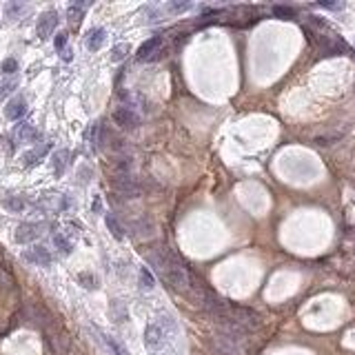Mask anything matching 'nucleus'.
<instances>
[{
  "label": "nucleus",
  "mask_w": 355,
  "mask_h": 355,
  "mask_svg": "<svg viewBox=\"0 0 355 355\" xmlns=\"http://www.w3.org/2000/svg\"><path fill=\"white\" fill-rule=\"evenodd\" d=\"M162 43L164 40L160 38V36H156V38L147 40V43L140 45V49H138V56L136 58L140 60V63H147V60H156L158 56L162 54Z\"/></svg>",
  "instance_id": "nucleus-7"
},
{
  "label": "nucleus",
  "mask_w": 355,
  "mask_h": 355,
  "mask_svg": "<svg viewBox=\"0 0 355 355\" xmlns=\"http://www.w3.org/2000/svg\"><path fill=\"white\" fill-rule=\"evenodd\" d=\"M89 7L87 3H71L69 9H67V20H69L71 27H78L82 16H85V9Z\"/></svg>",
  "instance_id": "nucleus-15"
},
{
  "label": "nucleus",
  "mask_w": 355,
  "mask_h": 355,
  "mask_svg": "<svg viewBox=\"0 0 355 355\" xmlns=\"http://www.w3.org/2000/svg\"><path fill=\"white\" fill-rule=\"evenodd\" d=\"M337 138H339V136H317V138H315V145H320V147L333 145V142H335Z\"/></svg>",
  "instance_id": "nucleus-32"
},
{
  "label": "nucleus",
  "mask_w": 355,
  "mask_h": 355,
  "mask_svg": "<svg viewBox=\"0 0 355 355\" xmlns=\"http://www.w3.org/2000/svg\"><path fill=\"white\" fill-rule=\"evenodd\" d=\"M60 56H63V60H71V51H69V49H65Z\"/></svg>",
  "instance_id": "nucleus-34"
},
{
  "label": "nucleus",
  "mask_w": 355,
  "mask_h": 355,
  "mask_svg": "<svg viewBox=\"0 0 355 355\" xmlns=\"http://www.w3.org/2000/svg\"><path fill=\"white\" fill-rule=\"evenodd\" d=\"M3 207L7 211H12V213H20L25 207H27V202H25L20 195H5L3 198Z\"/></svg>",
  "instance_id": "nucleus-19"
},
{
  "label": "nucleus",
  "mask_w": 355,
  "mask_h": 355,
  "mask_svg": "<svg viewBox=\"0 0 355 355\" xmlns=\"http://www.w3.org/2000/svg\"><path fill=\"white\" fill-rule=\"evenodd\" d=\"M14 136H16V140H20V142L38 140V131H36L34 125H29V122H20V125L16 127V131H14Z\"/></svg>",
  "instance_id": "nucleus-14"
},
{
  "label": "nucleus",
  "mask_w": 355,
  "mask_h": 355,
  "mask_svg": "<svg viewBox=\"0 0 355 355\" xmlns=\"http://www.w3.org/2000/svg\"><path fill=\"white\" fill-rule=\"evenodd\" d=\"M271 12H273L275 18H282V20L295 18V9H293V7H284V5H273V7H271Z\"/></svg>",
  "instance_id": "nucleus-26"
},
{
  "label": "nucleus",
  "mask_w": 355,
  "mask_h": 355,
  "mask_svg": "<svg viewBox=\"0 0 355 355\" xmlns=\"http://www.w3.org/2000/svg\"><path fill=\"white\" fill-rule=\"evenodd\" d=\"M56 25H58V12H54V9H49V12H45L43 16L38 18V25H36V32H38V38L47 40L51 34H54Z\"/></svg>",
  "instance_id": "nucleus-9"
},
{
  "label": "nucleus",
  "mask_w": 355,
  "mask_h": 355,
  "mask_svg": "<svg viewBox=\"0 0 355 355\" xmlns=\"http://www.w3.org/2000/svg\"><path fill=\"white\" fill-rule=\"evenodd\" d=\"M40 233H43V224L25 222L16 229V235H14V238H16V242H20V244H27V242H34Z\"/></svg>",
  "instance_id": "nucleus-11"
},
{
  "label": "nucleus",
  "mask_w": 355,
  "mask_h": 355,
  "mask_svg": "<svg viewBox=\"0 0 355 355\" xmlns=\"http://www.w3.org/2000/svg\"><path fill=\"white\" fill-rule=\"evenodd\" d=\"M16 87H18V78H9V80H5L3 85H0V98L14 94V91H16Z\"/></svg>",
  "instance_id": "nucleus-27"
},
{
  "label": "nucleus",
  "mask_w": 355,
  "mask_h": 355,
  "mask_svg": "<svg viewBox=\"0 0 355 355\" xmlns=\"http://www.w3.org/2000/svg\"><path fill=\"white\" fill-rule=\"evenodd\" d=\"M0 71H3L5 76L16 74V71H18V63H16L14 58H5V60H3V65H0Z\"/></svg>",
  "instance_id": "nucleus-29"
},
{
  "label": "nucleus",
  "mask_w": 355,
  "mask_h": 355,
  "mask_svg": "<svg viewBox=\"0 0 355 355\" xmlns=\"http://www.w3.org/2000/svg\"><path fill=\"white\" fill-rule=\"evenodd\" d=\"M138 282H140L142 291H151L153 286H156V277H153V273L147 269V266H142V269L138 271Z\"/></svg>",
  "instance_id": "nucleus-20"
},
{
  "label": "nucleus",
  "mask_w": 355,
  "mask_h": 355,
  "mask_svg": "<svg viewBox=\"0 0 355 355\" xmlns=\"http://www.w3.org/2000/svg\"><path fill=\"white\" fill-rule=\"evenodd\" d=\"M113 120H116V125L118 127H122V129H138L140 127V116H138L136 111L131 109V107H127V105H122V107H118L116 111H113Z\"/></svg>",
  "instance_id": "nucleus-6"
},
{
  "label": "nucleus",
  "mask_w": 355,
  "mask_h": 355,
  "mask_svg": "<svg viewBox=\"0 0 355 355\" xmlns=\"http://www.w3.org/2000/svg\"><path fill=\"white\" fill-rule=\"evenodd\" d=\"M47 151H49V142H45V145L36 147L34 151L25 153V156H23V162H25V167H34V164H38V162L43 160L45 156H47Z\"/></svg>",
  "instance_id": "nucleus-16"
},
{
  "label": "nucleus",
  "mask_w": 355,
  "mask_h": 355,
  "mask_svg": "<svg viewBox=\"0 0 355 355\" xmlns=\"http://www.w3.org/2000/svg\"><path fill=\"white\" fill-rule=\"evenodd\" d=\"M191 9V3H169L167 7H164V12L169 14H182V12H189Z\"/></svg>",
  "instance_id": "nucleus-28"
},
{
  "label": "nucleus",
  "mask_w": 355,
  "mask_h": 355,
  "mask_svg": "<svg viewBox=\"0 0 355 355\" xmlns=\"http://www.w3.org/2000/svg\"><path fill=\"white\" fill-rule=\"evenodd\" d=\"M129 54H131V47L127 43L116 45V47L111 49V63H122V60H125Z\"/></svg>",
  "instance_id": "nucleus-24"
},
{
  "label": "nucleus",
  "mask_w": 355,
  "mask_h": 355,
  "mask_svg": "<svg viewBox=\"0 0 355 355\" xmlns=\"http://www.w3.org/2000/svg\"><path fill=\"white\" fill-rule=\"evenodd\" d=\"M67 40H69V36H67L65 32H60L58 36H56V38H54V47H56V51H60V54H63V51L67 49Z\"/></svg>",
  "instance_id": "nucleus-31"
},
{
  "label": "nucleus",
  "mask_w": 355,
  "mask_h": 355,
  "mask_svg": "<svg viewBox=\"0 0 355 355\" xmlns=\"http://www.w3.org/2000/svg\"><path fill=\"white\" fill-rule=\"evenodd\" d=\"M109 313H111V317L116 322H125L127 320V306H125V302L113 300L111 306H109Z\"/></svg>",
  "instance_id": "nucleus-22"
},
{
  "label": "nucleus",
  "mask_w": 355,
  "mask_h": 355,
  "mask_svg": "<svg viewBox=\"0 0 355 355\" xmlns=\"http://www.w3.org/2000/svg\"><path fill=\"white\" fill-rule=\"evenodd\" d=\"M25 317H27L34 326L43 328L45 333L58 326V322H56V317L51 315L49 308L43 306V304H36V302H27V304H25Z\"/></svg>",
  "instance_id": "nucleus-1"
},
{
  "label": "nucleus",
  "mask_w": 355,
  "mask_h": 355,
  "mask_svg": "<svg viewBox=\"0 0 355 355\" xmlns=\"http://www.w3.org/2000/svg\"><path fill=\"white\" fill-rule=\"evenodd\" d=\"M54 244H56V249H58L63 255H69V253H71V249H74L71 240H69V238H65L63 233H56V235H54Z\"/></svg>",
  "instance_id": "nucleus-25"
},
{
  "label": "nucleus",
  "mask_w": 355,
  "mask_h": 355,
  "mask_svg": "<svg viewBox=\"0 0 355 355\" xmlns=\"http://www.w3.org/2000/svg\"><path fill=\"white\" fill-rule=\"evenodd\" d=\"M27 113V100H25L23 96L14 98V100L7 102V107H5V116L9 118V120H20V118Z\"/></svg>",
  "instance_id": "nucleus-12"
},
{
  "label": "nucleus",
  "mask_w": 355,
  "mask_h": 355,
  "mask_svg": "<svg viewBox=\"0 0 355 355\" xmlns=\"http://www.w3.org/2000/svg\"><path fill=\"white\" fill-rule=\"evenodd\" d=\"M51 164H54L56 176H63L65 169H67V164H69V151H67V149H60V151H56Z\"/></svg>",
  "instance_id": "nucleus-18"
},
{
  "label": "nucleus",
  "mask_w": 355,
  "mask_h": 355,
  "mask_svg": "<svg viewBox=\"0 0 355 355\" xmlns=\"http://www.w3.org/2000/svg\"><path fill=\"white\" fill-rule=\"evenodd\" d=\"M105 40H107V32L102 27L89 29L87 36H85V45H87V49H89V51H100L102 45H105Z\"/></svg>",
  "instance_id": "nucleus-13"
},
{
  "label": "nucleus",
  "mask_w": 355,
  "mask_h": 355,
  "mask_svg": "<svg viewBox=\"0 0 355 355\" xmlns=\"http://www.w3.org/2000/svg\"><path fill=\"white\" fill-rule=\"evenodd\" d=\"M315 43H317V51H320V56H324V58L348 54L346 43H344V40H339V38H331V36H320Z\"/></svg>",
  "instance_id": "nucleus-4"
},
{
  "label": "nucleus",
  "mask_w": 355,
  "mask_h": 355,
  "mask_svg": "<svg viewBox=\"0 0 355 355\" xmlns=\"http://www.w3.org/2000/svg\"><path fill=\"white\" fill-rule=\"evenodd\" d=\"M100 337H102V342H105V346H107V351H109L111 355H129V351L125 348V344L122 342H118L113 335H107V333H100Z\"/></svg>",
  "instance_id": "nucleus-17"
},
{
  "label": "nucleus",
  "mask_w": 355,
  "mask_h": 355,
  "mask_svg": "<svg viewBox=\"0 0 355 355\" xmlns=\"http://www.w3.org/2000/svg\"><path fill=\"white\" fill-rule=\"evenodd\" d=\"M164 344V326L160 322H153L145 328V346L151 351H158Z\"/></svg>",
  "instance_id": "nucleus-8"
},
{
  "label": "nucleus",
  "mask_w": 355,
  "mask_h": 355,
  "mask_svg": "<svg viewBox=\"0 0 355 355\" xmlns=\"http://www.w3.org/2000/svg\"><path fill=\"white\" fill-rule=\"evenodd\" d=\"M23 260H27L29 264H36V266H49L51 264V253L49 249H45V246H32V249L23 251Z\"/></svg>",
  "instance_id": "nucleus-10"
},
{
  "label": "nucleus",
  "mask_w": 355,
  "mask_h": 355,
  "mask_svg": "<svg viewBox=\"0 0 355 355\" xmlns=\"http://www.w3.org/2000/svg\"><path fill=\"white\" fill-rule=\"evenodd\" d=\"M111 187L120 195H125V198H140L142 195V187L136 182V178L129 176V173H118V176H113Z\"/></svg>",
  "instance_id": "nucleus-2"
},
{
  "label": "nucleus",
  "mask_w": 355,
  "mask_h": 355,
  "mask_svg": "<svg viewBox=\"0 0 355 355\" xmlns=\"http://www.w3.org/2000/svg\"><path fill=\"white\" fill-rule=\"evenodd\" d=\"M238 342H240V339L226 335V333H222V331H218V335L211 339L215 355H242V351H240V344H238Z\"/></svg>",
  "instance_id": "nucleus-5"
},
{
  "label": "nucleus",
  "mask_w": 355,
  "mask_h": 355,
  "mask_svg": "<svg viewBox=\"0 0 355 355\" xmlns=\"http://www.w3.org/2000/svg\"><path fill=\"white\" fill-rule=\"evenodd\" d=\"M105 222H107V229H109V233L113 235V238H116V240H125V229H122V224L118 222L111 213L105 218Z\"/></svg>",
  "instance_id": "nucleus-21"
},
{
  "label": "nucleus",
  "mask_w": 355,
  "mask_h": 355,
  "mask_svg": "<svg viewBox=\"0 0 355 355\" xmlns=\"http://www.w3.org/2000/svg\"><path fill=\"white\" fill-rule=\"evenodd\" d=\"M23 12H27V5L23 3H7L5 5V14H7L9 20H18L23 16Z\"/></svg>",
  "instance_id": "nucleus-23"
},
{
  "label": "nucleus",
  "mask_w": 355,
  "mask_h": 355,
  "mask_svg": "<svg viewBox=\"0 0 355 355\" xmlns=\"http://www.w3.org/2000/svg\"><path fill=\"white\" fill-rule=\"evenodd\" d=\"M78 282L85 286V289H96V286H98V280L91 273H80L78 275Z\"/></svg>",
  "instance_id": "nucleus-30"
},
{
  "label": "nucleus",
  "mask_w": 355,
  "mask_h": 355,
  "mask_svg": "<svg viewBox=\"0 0 355 355\" xmlns=\"http://www.w3.org/2000/svg\"><path fill=\"white\" fill-rule=\"evenodd\" d=\"M91 209H94L96 213H100V211H102V200H100V198H96V200H94V204H91Z\"/></svg>",
  "instance_id": "nucleus-33"
},
{
  "label": "nucleus",
  "mask_w": 355,
  "mask_h": 355,
  "mask_svg": "<svg viewBox=\"0 0 355 355\" xmlns=\"http://www.w3.org/2000/svg\"><path fill=\"white\" fill-rule=\"evenodd\" d=\"M45 342H47V346L51 348L54 355H67L71 348L69 337H67V333L60 326H56V328H51V331L45 333Z\"/></svg>",
  "instance_id": "nucleus-3"
}]
</instances>
